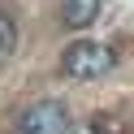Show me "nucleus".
I'll return each mask as SVG.
<instances>
[{
  "label": "nucleus",
  "mask_w": 134,
  "mask_h": 134,
  "mask_svg": "<svg viewBox=\"0 0 134 134\" xmlns=\"http://www.w3.org/2000/svg\"><path fill=\"white\" fill-rule=\"evenodd\" d=\"M113 65H117V52H113L108 43H91V39H78V43L65 52L61 69L69 74V78H78V82H91V78H104Z\"/></svg>",
  "instance_id": "obj_1"
},
{
  "label": "nucleus",
  "mask_w": 134,
  "mask_h": 134,
  "mask_svg": "<svg viewBox=\"0 0 134 134\" xmlns=\"http://www.w3.org/2000/svg\"><path fill=\"white\" fill-rule=\"evenodd\" d=\"M69 130H74V117L61 99H35L18 117V134H69Z\"/></svg>",
  "instance_id": "obj_2"
},
{
  "label": "nucleus",
  "mask_w": 134,
  "mask_h": 134,
  "mask_svg": "<svg viewBox=\"0 0 134 134\" xmlns=\"http://www.w3.org/2000/svg\"><path fill=\"white\" fill-rule=\"evenodd\" d=\"M99 9H104V0H65L61 4V22L69 30H87L99 18Z\"/></svg>",
  "instance_id": "obj_3"
},
{
  "label": "nucleus",
  "mask_w": 134,
  "mask_h": 134,
  "mask_svg": "<svg viewBox=\"0 0 134 134\" xmlns=\"http://www.w3.org/2000/svg\"><path fill=\"white\" fill-rule=\"evenodd\" d=\"M13 52H18V26H13V18L0 13V65L9 61Z\"/></svg>",
  "instance_id": "obj_4"
}]
</instances>
